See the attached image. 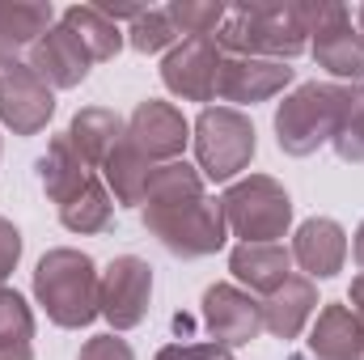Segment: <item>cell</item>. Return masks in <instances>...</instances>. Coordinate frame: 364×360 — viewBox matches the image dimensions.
Segmentation results:
<instances>
[{
	"mask_svg": "<svg viewBox=\"0 0 364 360\" xmlns=\"http://www.w3.org/2000/svg\"><path fill=\"white\" fill-rule=\"evenodd\" d=\"M140 208H144V229L178 259H208L229 238L220 199L203 191L199 166L186 162L157 166Z\"/></svg>",
	"mask_w": 364,
	"mask_h": 360,
	"instance_id": "cell-1",
	"label": "cell"
},
{
	"mask_svg": "<svg viewBox=\"0 0 364 360\" xmlns=\"http://www.w3.org/2000/svg\"><path fill=\"white\" fill-rule=\"evenodd\" d=\"M216 43L229 55H255V60L292 64L296 55L309 51L305 4H292V0H250V4H237V9L225 13Z\"/></svg>",
	"mask_w": 364,
	"mask_h": 360,
	"instance_id": "cell-2",
	"label": "cell"
},
{
	"mask_svg": "<svg viewBox=\"0 0 364 360\" xmlns=\"http://www.w3.org/2000/svg\"><path fill=\"white\" fill-rule=\"evenodd\" d=\"M97 268L85 250L73 246H55L38 259L34 268V297L47 309V318L64 331H81L90 327L97 309Z\"/></svg>",
	"mask_w": 364,
	"mask_h": 360,
	"instance_id": "cell-3",
	"label": "cell"
},
{
	"mask_svg": "<svg viewBox=\"0 0 364 360\" xmlns=\"http://www.w3.org/2000/svg\"><path fill=\"white\" fill-rule=\"evenodd\" d=\"M343 102H348V85H326V81L296 85L275 110V144H279V153L309 157L322 144H331L335 132H339Z\"/></svg>",
	"mask_w": 364,
	"mask_h": 360,
	"instance_id": "cell-4",
	"label": "cell"
},
{
	"mask_svg": "<svg viewBox=\"0 0 364 360\" xmlns=\"http://www.w3.org/2000/svg\"><path fill=\"white\" fill-rule=\"evenodd\" d=\"M220 212L242 242H279L292 229V195L272 174L237 179L220 195Z\"/></svg>",
	"mask_w": 364,
	"mask_h": 360,
	"instance_id": "cell-5",
	"label": "cell"
},
{
	"mask_svg": "<svg viewBox=\"0 0 364 360\" xmlns=\"http://www.w3.org/2000/svg\"><path fill=\"white\" fill-rule=\"evenodd\" d=\"M255 149H259L255 123L237 106H208L195 119V162H199L203 179L212 182L237 179L250 166Z\"/></svg>",
	"mask_w": 364,
	"mask_h": 360,
	"instance_id": "cell-6",
	"label": "cell"
},
{
	"mask_svg": "<svg viewBox=\"0 0 364 360\" xmlns=\"http://www.w3.org/2000/svg\"><path fill=\"white\" fill-rule=\"evenodd\" d=\"M305 21H309V51L318 68H326L339 81L360 85L364 38L352 21V9L348 4H305Z\"/></svg>",
	"mask_w": 364,
	"mask_h": 360,
	"instance_id": "cell-7",
	"label": "cell"
},
{
	"mask_svg": "<svg viewBox=\"0 0 364 360\" xmlns=\"http://www.w3.org/2000/svg\"><path fill=\"white\" fill-rule=\"evenodd\" d=\"M153 301V268L136 255H119L110 259V268L97 280V309L110 322V331H132L144 322Z\"/></svg>",
	"mask_w": 364,
	"mask_h": 360,
	"instance_id": "cell-8",
	"label": "cell"
},
{
	"mask_svg": "<svg viewBox=\"0 0 364 360\" xmlns=\"http://www.w3.org/2000/svg\"><path fill=\"white\" fill-rule=\"evenodd\" d=\"M55 115V90L30 68L13 64L0 73V123L13 136H38Z\"/></svg>",
	"mask_w": 364,
	"mask_h": 360,
	"instance_id": "cell-9",
	"label": "cell"
},
{
	"mask_svg": "<svg viewBox=\"0 0 364 360\" xmlns=\"http://www.w3.org/2000/svg\"><path fill=\"white\" fill-rule=\"evenodd\" d=\"M220 60H225V51H220L216 38H182L161 60V81L182 102H212L216 97V77H220Z\"/></svg>",
	"mask_w": 364,
	"mask_h": 360,
	"instance_id": "cell-10",
	"label": "cell"
},
{
	"mask_svg": "<svg viewBox=\"0 0 364 360\" xmlns=\"http://www.w3.org/2000/svg\"><path fill=\"white\" fill-rule=\"evenodd\" d=\"M203 327L212 344H225L229 352L255 344L263 335V301H255L237 284H212L203 292Z\"/></svg>",
	"mask_w": 364,
	"mask_h": 360,
	"instance_id": "cell-11",
	"label": "cell"
},
{
	"mask_svg": "<svg viewBox=\"0 0 364 360\" xmlns=\"http://www.w3.org/2000/svg\"><path fill=\"white\" fill-rule=\"evenodd\" d=\"M191 140V123L182 119L178 106L170 102H140L127 119V144H136L153 166H166V162H182V149Z\"/></svg>",
	"mask_w": 364,
	"mask_h": 360,
	"instance_id": "cell-12",
	"label": "cell"
},
{
	"mask_svg": "<svg viewBox=\"0 0 364 360\" xmlns=\"http://www.w3.org/2000/svg\"><path fill=\"white\" fill-rule=\"evenodd\" d=\"M292 81H296L292 64L255 60V55H225L220 60V77H216V97L220 102H237V106H255V102H267L275 93H284Z\"/></svg>",
	"mask_w": 364,
	"mask_h": 360,
	"instance_id": "cell-13",
	"label": "cell"
},
{
	"mask_svg": "<svg viewBox=\"0 0 364 360\" xmlns=\"http://www.w3.org/2000/svg\"><path fill=\"white\" fill-rule=\"evenodd\" d=\"M51 90H77L85 77H90L93 68V55L90 47L60 21V26H51L34 47H30V60H26Z\"/></svg>",
	"mask_w": 364,
	"mask_h": 360,
	"instance_id": "cell-14",
	"label": "cell"
},
{
	"mask_svg": "<svg viewBox=\"0 0 364 360\" xmlns=\"http://www.w3.org/2000/svg\"><path fill=\"white\" fill-rule=\"evenodd\" d=\"M292 263L305 271L309 280H331L348 263V233L339 221L331 216H309L296 233H292Z\"/></svg>",
	"mask_w": 364,
	"mask_h": 360,
	"instance_id": "cell-15",
	"label": "cell"
},
{
	"mask_svg": "<svg viewBox=\"0 0 364 360\" xmlns=\"http://www.w3.org/2000/svg\"><path fill=\"white\" fill-rule=\"evenodd\" d=\"M314 314H318V284L309 275H288L263 301V331L288 344L305 331V322Z\"/></svg>",
	"mask_w": 364,
	"mask_h": 360,
	"instance_id": "cell-16",
	"label": "cell"
},
{
	"mask_svg": "<svg viewBox=\"0 0 364 360\" xmlns=\"http://www.w3.org/2000/svg\"><path fill=\"white\" fill-rule=\"evenodd\" d=\"M229 271L237 284H246L250 292L272 297L275 288L292 275V250L284 242H242L229 255Z\"/></svg>",
	"mask_w": 364,
	"mask_h": 360,
	"instance_id": "cell-17",
	"label": "cell"
},
{
	"mask_svg": "<svg viewBox=\"0 0 364 360\" xmlns=\"http://www.w3.org/2000/svg\"><path fill=\"white\" fill-rule=\"evenodd\" d=\"M309 356L314 360H364V322L352 305H322L318 322L309 331Z\"/></svg>",
	"mask_w": 364,
	"mask_h": 360,
	"instance_id": "cell-18",
	"label": "cell"
},
{
	"mask_svg": "<svg viewBox=\"0 0 364 360\" xmlns=\"http://www.w3.org/2000/svg\"><path fill=\"white\" fill-rule=\"evenodd\" d=\"M38 182H43L47 199H51V203H60V208H64L68 199H77V195L93 182V170L85 166V157L73 149L68 132L47 140V153L38 157Z\"/></svg>",
	"mask_w": 364,
	"mask_h": 360,
	"instance_id": "cell-19",
	"label": "cell"
},
{
	"mask_svg": "<svg viewBox=\"0 0 364 360\" xmlns=\"http://www.w3.org/2000/svg\"><path fill=\"white\" fill-rule=\"evenodd\" d=\"M127 136V123L110 110V106H85V110H77L73 115V123H68V140H73V149L85 157V166H106V157L119 149V140Z\"/></svg>",
	"mask_w": 364,
	"mask_h": 360,
	"instance_id": "cell-20",
	"label": "cell"
},
{
	"mask_svg": "<svg viewBox=\"0 0 364 360\" xmlns=\"http://www.w3.org/2000/svg\"><path fill=\"white\" fill-rule=\"evenodd\" d=\"M153 162L136 149V144H127V136L119 140V149L106 157V166H102V174H106V191L123 203V208H140L144 203V195H149V182H153Z\"/></svg>",
	"mask_w": 364,
	"mask_h": 360,
	"instance_id": "cell-21",
	"label": "cell"
},
{
	"mask_svg": "<svg viewBox=\"0 0 364 360\" xmlns=\"http://www.w3.org/2000/svg\"><path fill=\"white\" fill-rule=\"evenodd\" d=\"M64 26L90 47L93 64H102V60H114L119 55V47H123V30L97 9V4H73V9H64Z\"/></svg>",
	"mask_w": 364,
	"mask_h": 360,
	"instance_id": "cell-22",
	"label": "cell"
},
{
	"mask_svg": "<svg viewBox=\"0 0 364 360\" xmlns=\"http://www.w3.org/2000/svg\"><path fill=\"white\" fill-rule=\"evenodd\" d=\"M60 221H64V229H73V233H106V229L114 225V199H110L106 182L93 179L77 199H68V203L60 208Z\"/></svg>",
	"mask_w": 364,
	"mask_h": 360,
	"instance_id": "cell-23",
	"label": "cell"
},
{
	"mask_svg": "<svg viewBox=\"0 0 364 360\" xmlns=\"http://www.w3.org/2000/svg\"><path fill=\"white\" fill-rule=\"evenodd\" d=\"M166 13H170L178 38H216V30H220L229 9L216 4V0H174Z\"/></svg>",
	"mask_w": 364,
	"mask_h": 360,
	"instance_id": "cell-24",
	"label": "cell"
},
{
	"mask_svg": "<svg viewBox=\"0 0 364 360\" xmlns=\"http://www.w3.org/2000/svg\"><path fill=\"white\" fill-rule=\"evenodd\" d=\"M335 153L339 162L364 166V85H348V102L339 115V132H335Z\"/></svg>",
	"mask_w": 364,
	"mask_h": 360,
	"instance_id": "cell-25",
	"label": "cell"
},
{
	"mask_svg": "<svg viewBox=\"0 0 364 360\" xmlns=\"http://www.w3.org/2000/svg\"><path fill=\"white\" fill-rule=\"evenodd\" d=\"M127 43H132L140 55H157V51H166V47H170V51L178 47V30H174V21H170L166 9H144V13L132 21Z\"/></svg>",
	"mask_w": 364,
	"mask_h": 360,
	"instance_id": "cell-26",
	"label": "cell"
},
{
	"mask_svg": "<svg viewBox=\"0 0 364 360\" xmlns=\"http://www.w3.org/2000/svg\"><path fill=\"white\" fill-rule=\"evenodd\" d=\"M34 339V314L21 292L0 288V348H30Z\"/></svg>",
	"mask_w": 364,
	"mask_h": 360,
	"instance_id": "cell-27",
	"label": "cell"
},
{
	"mask_svg": "<svg viewBox=\"0 0 364 360\" xmlns=\"http://www.w3.org/2000/svg\"><path fill=\"white\" fill-rule=\"evenodd\" d=\"M77 360H136V352H132L127 339H119V335L110 331V335H93V339H85L81 352H77Z\"/></svg>",
	"mask_w": 364,
	"mask_h": 360,
	"instance_id": "cell-28",
	"label": "cell"
},
{
	"mask_svg": "<svg viewBox=\"0 0 364 360\" xmlns=\"http://www.w3.org/2000/svg\"><path fill=\"white\" fill-rule=\"evenodd\" d=\"M157 360H233L225 344H166Z\"/></svg>",
	"mask_w": 364,
	"mask_h": 360,
	"instance_id": "cell-29",
	"label": "cell"
},
{
	"mask_svg": "<svg viewBox=\"0 0 364 360\" xmlns=\"http://www.w3.org/2000/svg\"><path fill=\"white\" fill-rule=\"evenodd\" d=\"M17 259H21V229L0 216V288H4V280L13 275Z\"/></svg>",
	"mask_w": 364,
	"mask_h": 360,
	"instance_id": "cell-30",
	"label": "cell"
},
{
	"mask_svg": "<svg viewBox=\"0 0 364 360\" xmlns=\"http://www.w3.org/2000/svg\"><path fill=\"white\" fill-rule=\"evenodd\" d=\"M348 297H352V314L364 322V271L352 280V292H348Z\"/></svg>",
	"mask_w": 364,
	"mask_h": 360,
	"instance_id": "cell-31",
	"label": "cell"
},
{
	"mask_svg": "<svg viewBox=\"0 0 364 360\" xmlns=\"http://www.w3.org/2000/svg\"><path fill=\"white\" fill-rule=\"evenodd\" d=\"M17 55H21V51H17V47H9V43L0 38V73H4V68H13V64H17Z\"/></svg>",
	"mask_w": 364,
	"mask_h": 360,
	"instance_id": "cell-32",
	"label": "cell"
},
{
	"mask_svg": "<svg viewBox=\"0 0 364 360\" xmlns=\"http://www.w3.org/2000/svg\"><path fill=\"white\" fill-rule=\"evenodd\" d=\"M0 360H34V348H0Z\"/></svg>",
	"mask_w": 364,
	"mask_h": 360,
	"instance_id": "cell-33",
	"label": "cell"
},
{
	"mask_svg": "<svg viewBox=\"0 0 364 360\" xmlns=\"http://www.w3.org/2000/svg\"><path fill=\"white\" fill-rule=\"evenodd\" d=\"M352 255H356V268L364 271V221H360V229H356V242H352Z\"/></svg>",
	"mask_w": 364,
	"mask_h": 360,
	"instance_id": "cell-34",
	"label": "cell"
},
{
	"mask_svg": "<svg viewBox=\"0 0 364 360\" xmlns=\"http://www.w3.org/2000/svg\"><path fill=\"white\" fill-rule=\"evenodd\" d=\"M352 21H356V30H360V38H364V4L356 9V13H352Z\"/></svg>",
	"mask_w": 364,
	"mask_h": 360,
	"instance_id": "cell-35",
	"label": "cell"
},
{
	"mask_svg": "<svg viewBox=\"0 0 364 360\" xmlns=\"http://www.w3.org/2000/svg\"><path fill=\"white\" fill-rule=\"evenodd\" d=\"M0 153H4V149H0Z\"/></svg>",
	"mask_w": 364,
	"mask_h": 360,
	"instance_id": "cell-36",
	"label": "cell"
}]
</instances>
